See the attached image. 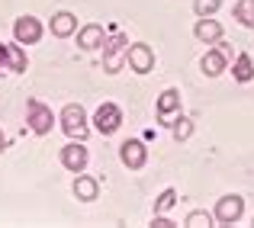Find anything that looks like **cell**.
I'll use <instances>...</instances> for the list:
<instances>
[{"instance_id": "obj_9", "label": "cell", "mask_w": 254, "mask_h": 228, "mask_svg": "<svg viewBox=\"0 0 254 228\" xmlns=\"http://www.w3.org/2000/svg\"><path fill=\"white\" fill-rule=\"evenodd\" d=\"M119 161H123L129 171H142V167L148 164V148H145V142H138V138L123 142L119 145Z\"/></svg>"}, {"instance_id": "obj_3", "label": "cell", "mask_w": 254, "mask_h": 228, "mask_svg": "<svg viewBox=\"0 0 254 228\" xmlns=\"http://www.w3.org/2000/svg\"><path fill=\"white\" fill-rule=\"evenodd\" d=\"M26 122H29L32 135H49L52 125H55V113H52V106L39 103V100H29L26 103Z\"/></svg>"}, {"instance_id": "obj_23", "label": "cell", "mask_w": 254, "mask_h": 228, "mask_svg": "<svg viewBox=\"0 0 254 228\" xmlns=\"http://www.w3.org/2000/svg\"><path fill=\"white\" fill-rule=\"evenodd\" d=\"M151 225H155V228H174L177 222H171V219L164 216V212H155V219H151Z\"/></svg>"}, {"instance_id": "obj_7", "label": "cell", "mask_w": 254, "mask_h": 228, "mask_svg": "<svg viewBox=\"0 0 254 228\" xmlns=\"http://www.w3.org/2000/svg\"><path fill=\"white\" fill-rule=\"evenodd\" d=\"M126 64H129L135 74H151V68H155V52H151V45H145V42L129 45V52H126Z\"/></svg>"}, {"instance_id": "obj_12", "label": "cell", "mask_w": 254, "mask_h": 228, "mask_svg": "<svg viewBox=\"0 0 254 228\" xmlns=\"http://www.w3.org/2000/svg\"><path fill=\"white\" fill-rule=\"evenodd\" d=\"M199 68H203L206 77H219L225 68H229V49H212L203 55V61H199Z\"/></svg>"}, {"instance_id": "obj_5", "label": "cell", "mask_w": 254, "mask_h": 228, "mask_svg": "<svg viewBox=\"0 0 254 228\" xmlns=\"http://www.w3.org/2000/svg\"><path fill=\"white\" fill-rule=\"evenodd\" d=\"M212 216H216L219 225H235L238 219L245 216V199L238 196V193H229V196H222L216 203V212H212Z\"/></svg>"}, {"instance_id": "obj_6", "label": "cell", "mask_w": 254, "mask_h": 228, "mask_svg": "<svg viewBox=\"0 0 254 228\" xmlns=\"http://www.w3.org/2000/svg\"><path fill=\"white\" fill-rule=\"evenodd\" d=\"M87 161H90V154H87V145L77 142V138H71L68 145L62 148V167L71 173H84Z\"/></svg>"}, {"instance_id": "obj_20", "label": "cell", "mask_w": 254, "mask_h": 228, "mask_svg": "<svg viewBox=\"0 0 254 228\" xmlns=\"http://www.w3.org/2000/svg\"><path fill=\"white\" fill-rule=\"evenodd\" d=\"M171 132H174V138H177V142H187V138L193 135V119H187V116L174 119V122H171Z\"/></svg>"}, {"instance_id": "obj_16", "label": "cell", "mask_w": 254, "mask_h": 228, "mask_svg": "<svg viewBox=\"0 0 254 228\" xmlns=\"http://www.w3.org/2000/svg\"><path fill=\"white\" fill-rule=\"evenodd\" d=\"M26 52H23V45H6V71H13V74H23L26 71Z\"/></svg>"}, {"instance_id": "obj_17", "label": "cell", "mask_w": 254, "mask_h": 228, "mask_svg": "<svg viewBox=\"0 0 254 228\" xmlns=\"http://www.w3.org/2000/svg\"><path fill=\"white\" fill-rule=\"evenodd\" d=\"M232 77H235L238 84H248V80L254 77V61H251V55H238L235 61H232Z\"/></svg>"}, {"instance_id": "obj_22", "label": "cell", "mask_w": 254, "mask_h": 228, "mask_svg": "<svg viewBox=\"0 0 254 228\" xmlns=\"http://www.w3.org/2000/svg\"><path fill=\"white\" fill-rule=\"evenodd\" d=\"M219 6H222V0H193V10H196V16H212Z\"/></svg>"}, {"instance_id": "obj_24", "label": "cell", "mask_w": 254, "mask_h": 228, "mask_svg": "<svg viewBox=\"0 0 254 228\" xmlns=\"http://www.w3.org/2000/svg\"><path fill=\"white\" fill-rule=\"evenodd\" d=\"M3 71H6V45L0 42V74H3Z\"/></svg>"}, {"instance_id": "obj_10", "label": "cell", "mask_w": 254, "mask_h": 228, "mask_svg": "<svg viewBox=\"0 0 254 228\" xmlns=\"http://www.w3.org/2000/svg\"><path fill=\"white\" fill-rule=\"evenodd\" d=\"M103 42H106V32H103V26H100V23H87V26L77 29V45H81L84 52L103 49Z\"/></svg>"}, {"instance_id": "obj_11", "label": "cell", "mask_w": 254, "mask_h": 228, "mask_svg": "<svg viewBox=\"0 0 254 228\" xmlns=\"http://www.w3.org/2000/svg\"><path fill=\"white\" fill-rule=\"evenodd\" d=\"M155 113H158V119H161V125H171V116H174V113H180V90L168 87V90L158 97Z\"/></svg>"}, {"instance_id": "obj_21", "label": "cell", "mask_w": 254, "mask_h": 228, "mask_svg": "<svg viewBox=\"0 0 254 228\" xmlns=\"http://www.w3.org/2000/svg\"><path fill=\"white\" fill-rule=\"evenodd\" d=\"M174 206H177V190H171V186H168V190L155 199V212H171Z\"/></svg>"}, {"instance_id": "obj_14", "label": "cell", "mask_w": 254, "mask_h": 228, "mask_svg": "<svg viewBox=\"0 0 254 228\" xmlns=\"http://www.w3.org/2000/svg\"><path fill=\"white\" fill-rule=\"evenodd\" d=\"M49 29H52V36H55V39H68V36H74V32H77V16H74V13H68V10H62V13L52 16Z\"/></svg>"}, {"instance_id": "obj_4", "label": "cell", "mask_w": 254, "mask_h": 228, "mask_svg": "<svg viewBox=\"0 0 254 228\" xmlns=\"http://www.w3.org/2000/svg\"><path fill=\"white\" fill-rule=\"evenodd\" d=\"M45 36V26H42V19H36V16H19L16 23H13V39H16L19 45H36L39 39Z\"/></svg>"}, {"instance_id": "obj_19", "label": "cell", "mask_w": 254, "mask_h": 228, "mask_svg": "<svg viewBox=\"0 0 254 228\" xmlns=\"http://www.w3.org/2000/svg\"><path fill=\"white\" fill-rule=\"evenodd\" d=\"M235 19L242 26H248V29H254V0H238L235 3Z\"/></svg>"}, {"instance_id": "obj_1", "label": "cell", "mask_w": 254, "mask_h": 228, "mask_svg": "<svg viewBox=\"0 0 254 228\" xmlns=\"http://www.w3.org/2000/svg\"><path fill=\"white\" fill-rule=\"evenodd\" d=\"M58 122H62L64 135L68 138H77V142H84L87 132H90V125H87V110L81 103H68L62 110V116H58Z\"/></svg>"}, {"instance_id": "obj_8", "label": "cell", "mask_w": 254, "mask_h": 228, "mask_svg": "<svg viewBox=\"0 0 254 228\" xmlns=\"http://www.w3.org/2000/svg\"><path fill=\"white\" fill-rule=\"evenodd\" d=\"M119 125H123V110H119L116 103H103L93 113V129H97L100 135H113Z\"/></svg>"}, {"instance_id": "obj_18", "label": "cell", "mask_w": 254, "mask_h": 228, "mask_svg": "<svg viewBox=\"0 0 254 228\" xmlns=\"http://www.w3.org/2000/svg\"><path fill=\"white\" fill-rule=\"evenodd\" d=\"M212 222H216V216H212V212H206V209H193L190 216L184 219L187 228H209Z\"/></svg>"}, {"instance_id": "obj_13", "label": "cell", "mask_w": 254, "mask_h": 228, "mask_svg": "<svg viewBox=\"0 0 254 228\" xmlns=\"http://www.w3.org/2000/svg\"><path fill=\"white\" fill-rule=\"evenodd\" d=\"M193 36H196L199 42L212 45V42L222 39V23H219V19H209V16H199L196 26H193Z\"/></svg>"}, {"instance_id": "obj_25", "label": "cell", "mask_w": 254, "mask_h": 228, "mask_svg": "<svg viewBox=\"0 0 254 228\" xmlns=\"http://www.w3.org/2000/svg\"><path fill=\"white\" fill-rule=\"evenodd\" d=\"M3 151H6V135L0 132V154H3Z\"/></svg>"}, {"instance_id": "obj_2", "label": "cell", "mask_w": 254, "mask_h": 228, "mask_svg": "<svg viewBox=\"0 0 254 228\" xmlns=\"http://www.w3.org/2000/svg\"><path fill=\"white\" fill-rule=\"evenodd\" d=\"M126 52H129V39L123 32H116L113 39L103 42V71L106 74H119L126 64Z\"/></svg>"}, {"instance_id": "obj_15", "label": "cell", "mask_w": 254, "mask_h": 228, "mask_svg": "<svg viewBox=\"0 0 254 228\" xmlns=\"http://www.w3.org/2000/svg\"><path fill=\"white\" fill-rule=\"evenodd\" d=\"M74 196L81 199V203H93V199L100 196V183L93 177H87V173H77V180H74Z\"/></svg>"}]
</instances>
